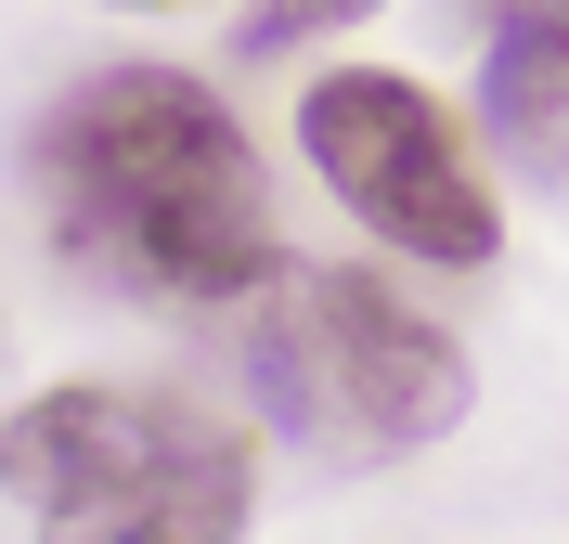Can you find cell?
I'll use <instances>...</instances> for the list:
<instances>
[{
    "instance_id": "1",
    "label": "cell",
    "mask_w": 569,
    "mask_h": 544,
    "mask_svg": "<svg viewBox=\"0 0 569 544\" xmlns=\"http://www.w3.org/2000/svg\"><path fill=\"white\" fill-rule=\"evenodd\" d=\"M39 195L91 286L142 311H233L272 273V181L194 66H91L39 117Z\"/></svg>"
},
{
    "instance_id": "2",
    "label": "cell",
    "mask_w": 569,
    "mask_h": 544,
    "mask_svg": "<svg viewBox=\"0 0 569 544\" xmlns=\"http://www.w3.org/2000/svg\"><path fill=\"white\" fill-rule=\"evenodd\" d=\"M220 325H233V376L259 428L311 467H401L453 441L479 402L466 337L427 298H401L376 259H272Z\"/></svg>"
},
{
    "instance_id": "3",
    "label": "cell",
    "mask_w": 569,
    "mask_h": 544,
    "mask_svg": "<svg viewBox=\"0 0 569 544\" xmlns=\"http://www.w3.org/2000/svg\"><path fill=\"white\" fill-rule=\"evenodd\" d=\"M0 493L39 544H247L259 532V441L220 402L66 376L0 415Z\"/></svg>"
},
{
    "instance_id": "4",
    "label": "cell",
    "mask_w": 569,
    "mask_h": 544,
    "mask_svg": "<svg viewBox=\"0 0 569 544\" xmlns=\"http://www.w3.org/2000/svg\"><path fill=\"white\" fill-rule=\"evenodd\" d=\"M298 156L323 169V195L376 234V247L427 259V273H492L505 195L466 144V117L401 66H311L298 91Z\"/></svg>"
},
{
    "instance_id": "5",
    "label": "cell",
    "mask_w": 569,
    "mask_h": 544,
    "mask_svg": "<svg viewBox=\"0 0 569 544\" xmlns=\"http://www.w3.org/2000/svg\"><path fill=\"white\" fill-rule=\"evenodd\" d=\"M479 117L518 156H569V0H492L479 27Z\"/></svg>"
},
{
    "instance_id": "6",
    "label": "cell",
    "mask_w": 569,
    "mask_h": 544,
    "mask_svg": "<svg viewBox=\"0 0 569 544\" xmlns=\"http://www.w3.org/2000/svg\"><path fill=\"white\" fill-rule=\"evenodd\" d=\"M389 0H247L233 13V52L247 66H284V52H311V39H350V27H376Z\"/></svg>"
},
{
    "instance_id": "7",
    "label": "cell",
    "mask_w": 569,
    "mask_h": 544,
    "mask_svg": "<svg viewBox=\"0 0 569 544\" xmlns=\"http://www.w3.org/2000/svg\"><path fill=\"white\" fill-rule=\"evenodd\" d=\"M117 13H181V0H117Z\"/></svg>"
}]
</instances>
